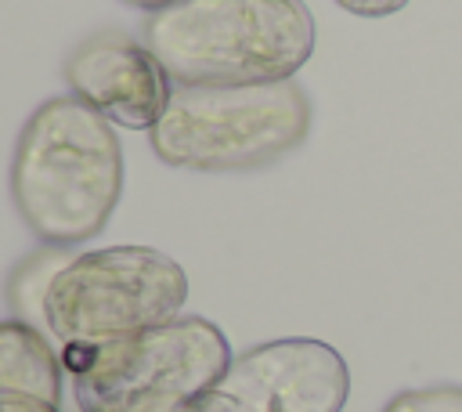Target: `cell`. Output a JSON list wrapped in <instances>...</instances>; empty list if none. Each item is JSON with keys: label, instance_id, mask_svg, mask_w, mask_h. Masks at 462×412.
Returning a JSON list of instances; mask_svg holds the SVG:
<instances>
[{"label": "cell", "instance_id": "1", "mask_svg": "<svg viewBox=\"0 0 462 412\" xmlns=\"http://www.w3.org/2000/svg\"><path fill=\"white\" fill-rule=\"evenodd\" d=\"M123 192V148L105 116L79 98H47L22 126L11 199L43 246L94 239Z\"/></svg>", "mask_w": 462, "mask_h": 412}, {"label": "cell", "instance_id": "2", "mask_svg": "<svg viewBox=\"0 0 462 412\" xmlns=\"http://www.w3.org/2000/svg\"><path fill=\"white\" fill-rule=\"evenodd\" d=\"M314 36L303 0H177L144 22V43L177 87L292 80Z\"/></svg>", "mask_w": 462, "mask_h": 412}, {"label": "cell", "instance_id": "3", "mask_svg": "<svg viewBox=\"0 0 462 412\" xmlns=\"http://www.w3.org/2000/svg\"><path fill=\"white\" fill-rule=\"evenodd\" d=\"M61 365L79 412H188L227 372L231 347L213 322L173 318L108 343H69Z\"/></svg>", "mask_w": 462, "mask_h": 412}, {"label": "cell", "instance_id": "4", "mask_svg": "<svg viewBox=\"0 0 462 412\" xmlns=\"http://www.w3.org/2000/svg\"><path fill=\"white\" fill-rule=\"evenodd\" d=\"M310 130V98L292 83L177 87L148 130L166 166L195 173L260 170L289 155Z\"/></svg>", "mask_w": 462, "mask_h": 412}, {"label": "cell", "instance_id": "5", "mask_svg": "<svg viewBox=\"0 0 462 412\" xmlns=\"http://www.w3.org/2000/svg\"><path fill=\"white\" fill-rule=\"evenodd\" d=\"M184 267L148 246L90 249L61 264L40 296L47 329L69 343H108L180 318Z\"/></svg>", "mask_w": 462, "mask_h": 412}, {"label": "cell", "instance_id": "6", "mask_svg": "<svg viewBox=\"0 0 462 412\" xmlns=\"http://www.w3.org/2000/svg\"><path fill=\"white\" fill-rule=\"evenodd\" d=\"M350 372L336 347L289 336L231 358L195 412H343Z\"/></svg>", "mask_w": 462, "mask_h": 412}, {"label": "cell", "instance_id": "7", "mask_svg": "<svg viewBox=\"0 0 462 412\" xmlns=\"http://www.w3.org/2000/svg\"><path fill=\"white\" fill-rule=\"evenodd\" d=\"M65 83L72 98L126 130H152L173 94V80L148 43H137L126 33L87 36L65 58Z\"/></svg>", "mask_w": 462, "mask_h": 412}, {"label": "cell", "instance_id": "8", "mask_svg": "<svg viewBox=\"0 0 462 412\" xmlns=\"http://www.w3.org/2000/svg\"><path fill=\"white\" fill-rule=\"evenodd\" d=\"M61 358L29 322H0V398L61 405Z\"/></svg>", "mask_w": 462, "mask_h": 412}, {"label": "cell", "instance_id": "9", "mask_svg": "<svg viewBox=\"0 0 462 412\" xmlns=\"http://www.w3.org/2000/svg\"><path fill=\"white\" fill-rule=\"evenodd\" d=\"M383 412H462V387H415L393 394Z\"/></svg>", "mask_w": 462, "mask_h": 412}, {"label": "cell", "instance_id": "10", "mask_svg": "<svg viewBox=\"0 0 462 412\" xmlns=\"http://www.w3.org/2000/svg\"><path fill=\"white\" fill-rule=\"evenodd\" d=\"M336 4L357 18H386V14L401 11L408 0H336Z\"/></svg>", "mask_w": 462, "mask_h": 412}, {"label": "cell", "instance_id": "11", "mask_svg": "<svg viewBox=\"0 0 462 412\" xmlns=\"http://www.w3.org/2000/svg\"><path fill=\"white\" fill-rule=\"evenodd\" d=\"M0 412H61V405H47L36 398H0Z\"/></svg>", "mask_w": 462, "mask_h": 412}, {"label": "cell", "instance_id": "12", "mask_svg": "<svg viewBox=\"0 0 462 412\" xmlns=\"http://www.w3.org/2000/svg\"><path fill=\"white\" fill-rule=\"evenodd\" d=\"M123 4H130V7H137V11L155 14V11H162V7H170V4H177V0H123Z\"/></svg>", "mask_w": 462, "mask_h": 412}, {"label": "cell", "instance_id": "13", "mask_svg": "<svg viewBox=\"0 0 462 412\" xmlns=\"http://www.w3.org/2000/svg\"><path fill=\"white\" fill-rule=\"evenodd\" d=\"M188 412H195V405H191V408H188Z\"/></svg>", "mask_w": 462, "mask_h": 412}]
</instances>
